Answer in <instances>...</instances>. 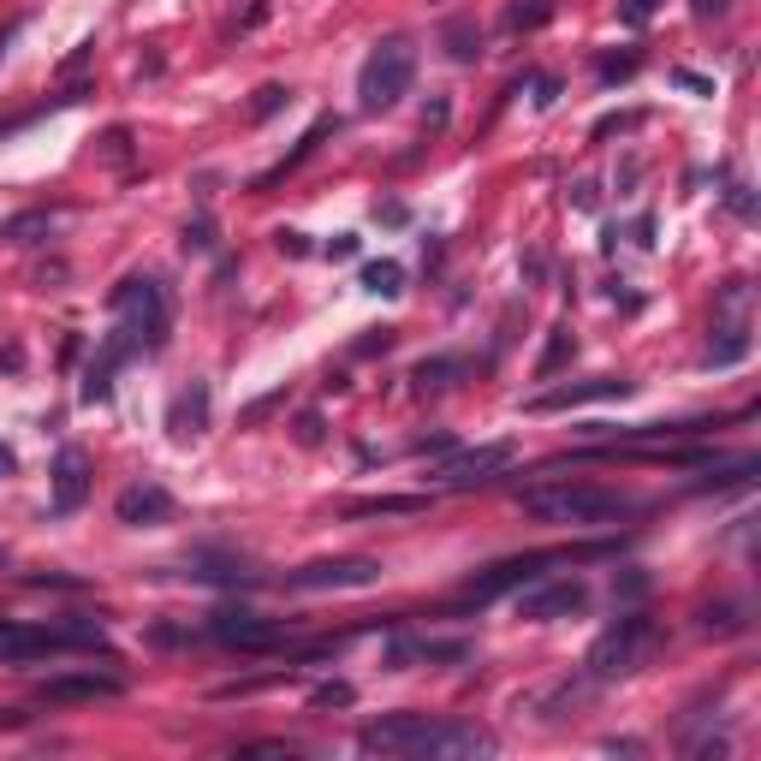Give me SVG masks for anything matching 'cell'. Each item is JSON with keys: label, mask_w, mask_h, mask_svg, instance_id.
<instances>
[{"label": "cell", "mask_w": 761, "mask_h": 761, "mask_svg": "<svg viewBox=\"0 0 761 761\" xmlns=\"http://www.w3.org/2000/svg\"><path fill=\"white\" fill-rule=\"evenodd\" d=\"M274 245H280V256H309V238H304V233H291V227L274 233Z\"/></svg>", "instance_id": "cell-32"}, {"label": "cell", "mask_w": 761, "mask_h": 761, "mask_svg": "<svg viewBox=\"0 0 761 761\" xmlns=\"http://www.w3.org/2000/svg\"><path fill=\"white\" fill-rule=\"evenodd\" d=\"M738 357H750V334H743V327H725V339L708 352V363H714V369H725V363H738Z\"/></svg>", "instance_id": "cell-24"}, {"label": "cell", "mask_w": 761, "mask_h": 761, "mask_svg": "<svg viewBox=\"0 0 761 761\" xmlns=\"http://www.w3.org/2000/svg\"><path fill=\"white\" fill-rule=\"evenodd\" d=\"M690 12L696 19H725V0H690Z\"/></svg>", "instance_id": "cell-37"}, {"label": "cell", "mask_w": 761, "mask_h": 761, "mask_svg": "<svg viewBox=\"0 0 761 761\" xmlns=\"http://www.w3.org/2000/svg\"><path fill=\"white\" fill-rule=\"evenodd\" d=\"M441 126H446V101H435V108L423 113V131H441Z\"/></svg>", "instance_id": "cell-38"}, {"label": "cell", "mask_w": 761, "mask_h": 761, "mask_svg": "<svg viewBox=\"0 0 761 761\" xmlns=\"http://www.w3.org/2000/svg\"><path fill=\"white\" fill-rule=\"evenodd\" d=\"M636 72V55H619V60H601V83H619Z\"/></svg>", "instance_id": "cell-31"}, {"label": "cell", "mask_w": 761, "mask_h": 761, "mask_svg": "<svg viewBox=\"0 0 761 761\" xmlns=\"http://www.w3.org/2000/svg\"><path fill=\"white\" fill-rule=\"evenodd\" d=\"M12 725H24V714H12V708H0V732H12Z\"/></svg>", "instance_id": "cell-40"}, {"label": "cell", "mask_w": 761, "mask_h": 761, "mask_svg": "<svg viewBox=\"0 0 761 761\" xmlns=\"http://www.w3.org/2000/svg\"><path fill=\"white\" fill-rule=\"evenodd\" d=\"M185 250H215V227H209V220H197V227H185Z\"/></svg>", "instance_id": "cell-33"}, {"label": "cell", "mask_w": 761, "mask_h": 761, "mask_svg": "<svg viewBox=\"0 0 761 761\" xmlns=\"http://www.w3.org/2000/svg\"><path fill=\"white\" fill-rule=\"evenodd\" d=\"M309 702H316V708H352L357 690L352 684H316V690H309Z\"/></svg>", "instance_id": "cell-27"}, {"label": "cell", "mask_w": 761, "mask_h": 761, "mask_svg": "<svg viewBox=\"0 0 761 761\" xmlns=\"http://www.w3.org/2000/svg\"><path fill=\"white\" fill-rule=\"evenodd\" d=\"M357 750L363 755H405V761H458V755H488L494 738L482 725H464V720H428V714H387V720H369L357 732Z\"/></svg>", "instance_id": "cell-1"}, {"label": "cell", "mask_w": 761, "mask_h": 761, "mask_svg": "<svg viewBox=\"0 0 761 761\" xmlns=\"http://www.w3.org/2000/svg\"><path fill=\"white\" fill-rule=\"evenodd\" d=\"M280 399H286V393H268V399H256V405H250V411H245V417H238V423H245V428H256V423H263V417H268V411L280 405Z\"/></svg>", "instance_id": "cell-36"}, {"label": "cell", "mask_w": 761, "mask_h": 761, "mask_svg": "<svg viewBox=\"0 0 761 761\" xmlns=\"http://www.w3.org/2000/svg\"><path fill=\"white\" fill-rule=\"evenodd\" d=\"M524 512L542 517V524H565V530H607L619 517H636L643 506L619 488H595V482H547V488L524 494Z\"/></svg>", "instance_id": "cell-2"}, {"label": "cell", "mask_w": 761, "mask_h": 761, "mask_svg": "<svg viewBox=\"0 0 761 761\" xmlns=\"http://www.w3.org/2000/svg\"><path fill=\"white\" fill-rule=\"evenodd\" d=\"M12 464H19V458H12V446H0V476H12Z\"/></svg>", "instance_id": "cell-41"}, {"label": "cell", "mask_w": 761, "mask_h": 761, "mask_svg": "<svg viewBox=\"0 0 761 761\" xmlns=\"http://www.w3.org/2000/svg\"><path fill=\"white\" fill-rule=\"evenodd\" d=\"M553 560V553H524V560H500L488 565L482 577H471V595L476 601H494V595H512V590H524V583L542 577V565Z\"/></svg>", "instance_id": "cell-13"}, {"label": "cell", "mask_w": 761, "mask_h": 761, "mask_svg": "<svg viewBox=\"0 0 761 761\" xmlns=\"http://www.w3.org/2000/svg\"><path fill=\"white\" fill-rule=\"evenodd\" d=\"M512 464V441H494V446H471V453L446 458L435 482L441 488H471V482H494V471H506Z\"/></svg>", "instance_id": "cell-9"}, {"label": "cell", "mask_w": 761, "mask_h": 761, "mask_svg": "<svg viewBox=\"0 0 761 761\" xmlns=\"http://www.w3.org/2000/svg\"><path fill=\"white\" fill-rule=\"evenodd\" d=\"M83 500H90V458L78 453V446H60L55 458V494H48V512L55 517H72Z\"/></svg>", "instance_id": "cell-12"}, {"label": "cell", "mask_w": 761, "mask_h": 761, "mask_svg": "<svg viewBox=\"0 0 761 761\" xmlns=\"http://www.w3.org/2000/svg\"><path fill=\"white\" fill-rule=\"evenodd\" d=\"M649 649H654V625H649L643 613H625L619 625H607V631L595 636V649H590V679H601V684L631 679V672L649 661Z\"/></svg>", "instance_id": "cell-5"}, {"label": "cell", "mask_w": 761, "mask_h": 761, "mask_svg": "<svg viewBox=\"0 0 761 761\" xmlns=\"http://www.w3.org/2000/svg\"><path fill=\"white\" fill-rule=\"evenodd\" d=\"M411 83H417V48H411L405 37H387L381 48H369V60H363V72H357L363 113L399 108V101L411 96Z\"/></svg>", "instance_id": "cell-4"}, {"label": "cell", "mask_w": 761, "mask_h": 761, "mask_svg": "<svg viewBox=\"0 0 761 761\" xmlns=\"http://www.w3.org/2000/svg\"><path fill=\"white\" fill-rule=\"evenodd\" d=\"M357 357H381V352H393V327H369V334H363L357 345H352Z\"/></svg>", "instance_id": "cell-29"}, {"label": "cell", "mask_w": 761, "mask_h": 761, "mask_svg": "<svg viewBox=\"0 0 761 761\" xmlns=\"http://www.w3.org/2000/svg\"><path fill=\"white\" fill-rule=\"evenodd\" d=\"M636 381L625 375H595V381H571V387H553L542 399H530V411H571V405H601V399H631Z\"/></svg>", "instance_id": "cell-11"}, {"label": "cell", "mask_w": 761, "mask_h": 761, "mask_svg": "<svg viewBox=\"0 0 761 761\" xmlns=\"http://www.w3.org/2000/svg\"><path fill=\"white\" fill-rule=\"evenodd\" d=\"M119 679H108V672H66V679H42L37 696L42 702H113L119 696Z\"/></svg>", "instance_id": "cell-15"}, {"label": "cell", "mask_w": 761, "mask_h": 761, "mask_svg": "<svg viewBox=\"0 0 761 761\" xmlns=\"http://www.w3.org/2000/svg\"><path fill=\"white\" fill-rule=\"evenodd\" d=\"M363 291H375V298H399V291H405V268L387 263V256H381V263H363Z\"/></svg>", "instance_id": "cell-22"}, {"label": "cell", "mask_w": 761, "mask_h": 761, "mask_svg": "<svg viewBox=\"0 0 761 761\" xmlns=\"http://www.w3.org/2000/svg\"><path fill=\"white\" fill-rule=\"evenodd\" d=\"M441 42H446V55H453L458 66H471V60L482 55V30H476L471 19H453V24L441 30Z\"/></svg>", "instance_id": "cell-20"}, {"label": "cell", "mask_w": 761, "mask_h": 761, "mask_svg": "<svg viewBox=\"0 0 761 761\" xmlns=\"http://www.w3.org/2000/svg\"><path fill=\"white\" fill-rule=\"evenodd\" d=\"M672 83H679V90H696V96H714V78H702V72H672Z\"/></svg>", "instance_id": "cell-35"}, {"label": "cell", "mask_w": 761, "mask_h": 761, "mask_svg": "<svg viewBox=\"0 0 761 761\" xmlns=\"http://www.w3.org/2000/svg\"><path fill=\"white\" fill-rule=\"evenodd\" d=\"M42 233H55V209H30V215H12L7 227H0V238H7V245H37Z\"/></svg>", "instance_id": "cell-19"}, {"label": "cell", "mask_w": 761, "mask_h": 761, "mask_svg": "<svg viewBox=\"0 0 761 761\" xmlns=\"http://www.w3.org/2000/svg\"><path fill=\"white\" fill-rule=\"evenodd\" d=\"M583 607H590V590H583L577 577H560V583H524V590H517V613H524L530 625L577 619Z\"/></svg>", "instance_id": "cell-8"}, {"label": "cell", "mask_w": 761, "mask_h": 761, "mask_svg": "<svg viewBox=\"0 0 761 761\" xmlns=\"http://www.w3.org/2000/svg\"><path fill=\"white\" fill-rule=\"evenodd\" d=\"M291 101V90L286 83H263V90H256V101H250V119H268V113H280Z\"/></svg>", "instance_id": "cell-25"}, {"label": "cell", "mask_w": 761, "mask_h": 761, "mask_svg": "<svg viewBox=\"0 0 761 761\" xmlns=\"http://www.w3.org/2000/svg\"><path fill=\"white\" fill-rule=\"evenodd\" d=\"M458 375H464V357H423L411 381H417L423 393H441V387H453Z\"/></svg>", "instance_id": "cell-21"}, {"label": "cell", "mask_w": 761, "mask_h": 761, "mask_svg": "<svg viewBox=\"0 0 761 761\" xmlns=\"http://www.w3.org/2000/svg\"><path fill=\"white\" fill-rule=\"evenodd\" d=\"M322 256H327V263H352V256H357V233H339Z\"/></svg>", "instance_id": "cell-34"}, {"label": "cell", "mask_w": 761, "mask_h": 761, "mask_svg": "<svg viewBox=\"0 0 761 761\" xmlns=\"http://www.w3.org/2000/svg\"><path fill=\"white\" fill-rule=\"evenodd\" d=\"M113 322L137 352H161L167 345V327H172V304H167V286L155 274H131V280L113 286Z\"/></svg>", "instance_id": "cell-3"}, {"label": "cell", "mask_w": 761, "mask_h": 761, "mask_svg": "<svg viewBox=\"0 0 761 761\" xmlns=\"http://www.w3.org/2000/svg\"><path fill=\"white\" fill-rule=\"evenodd\" d=\"M428 500H411V494H381V500H357V506H345V517H411L423 512Z\"/></svg>", "instance_id": "cell-18"}, {"label": "cell", "mask_w": 761, "mask_h": 761, "mask_svg": "<svg viewBox=\"0 0 761 761\" xmlns=\"http://www.w3.org/2000/svg\"><path fill=\"white\" fill-rule=\"evenodd\" d=\"M190 577H202V583H256V571L245 560H227V553L202 547L197 560H190Z\"/></svg>", "instance_id": "cell-17"}, {"label": "cell", "mask_w": 761, "mask_h": 761, "mask_svg": "<svg viewBox=\"0 0 761 761\" xmlns=\"http://www.w3.org/2000/svg\"><path fill=\"white\" fill-rule=\"evenodd\" d=\"M327 131H334V119H316V126H309V131L298 137V149H291V155H286V161H280V167H268V172H263V179H256L250 190H274V185H280V179H286V172H291V167H304V161H309V155H316V144H322V137H327Z\"/></svg>", "instance_id": "cell-16"}, {"label": "cell", "mask_w": 761, "mask_h": 761, "mask_svg": "<svg viewBox=\"0 0 761 761\" xmlns=\"http://www.w3.org/2000/svg\"><path fill=\"white\" fill-rule=\"evenodd\" d=\"M209 405H215L209 381H190L185 393H172V405H167V435H172V441H197L202 428H209Z\"/></svg>", "instance_id": "cell-14"}, {"label": "cell", "mask_w": 761, "mask_h": 761, "mask_svg": "<svg viewBox=\"0 0 761 761\" xmlns=\"http://www.w3.org/2000/svg\"><path fill=\"white\" fill-rule=\"evenodd\" d=\"M553 19V0H530V7H512V30H542Z\"/></svg>", "instance_id": "cell-26"}, {"label": "cell", "mask_w": 761, "mask_h": 761, "mask_svg": "<svg viewBox=\"0 0 761 761\" xmlns=\"http://www.w3.org/2000/svg\"><path fill=\"white\" fill-rule=\"evenodd\" d=\"M0 565H7V547H0Z\"/></svg>", "instance_id": "cell-42"}, {"label": "cell", "mask_w": 761, "mask_h": 761, "mask_svg": "<svg viewBox=\"0 0 761 761\" xmlns=\"http://www.w3.org/2000/svg\"><path fill=\"white\" fill-rule=\"evenodd\" d=\"M113 517L126 530H161V524H172V494L161 482H131V488L113 500Z\"/></svg>", "instance_id": "cell-10"}, {"label": "cell", "mask_w": 761, "mask_h": 761, "mask_svg": "<svg viewBox=\"0 0 761 761\" xmlns=\"http://www.w3.org/2000/svg\"><path fill=\"white\" fill-rule=\"evenodd\" d=\"M571 352H577V339H571V327H553V334H547V352H542V363H535V375H560L565 369V363H571Z\"/></svg>", "instance_id": "cell-23"}, {"label": "cell", "mask_w": 761, "mask_h": 761, "mask_svg": "<svg viewBox=\"0 0 761 761\" xmlns=\"http://www.w3.org/2000/svg\"><path fill=\"white\" fill-rule=\"evenodd\" d=\"M535 90H542V96H535V108H553V96H560V83H553V78H542V83H535Z\"/></svg>", "instance_id": "cell-39"}, {"label": "cell", "mask_w": 761, "mask_h": 761, "mask_svg": "<svg viewBox=\"0 0 761 761\" xmlns=\"http://www.w3.org/2000/svg\"><path fill=\"white\" fill-rule=\"evenodd\" d=\"M654 12H661V0H625V7H619V19H625V24L636 30V24H649Z\"/></svg>", "instance_id": "cell-30"}, {"label": "cell", "mask_w": 761, "mask_h": 761, "mask_svg": "<svg viewBox=\"0 0 761 761\" xmlns=\"http://www.w3.org/2000/svg\"><path fill=\"white\" fill-rule=\"evenodd\" d=\"M291 435H298V446H322V441H327V428H322V417H316V411H298V423H291Z\"/></svg>", "instance_id": "cell-28"}, {"label": "cell", "mask_w": 761, "mask_h": 761, "mask_svg": "<svg viewBox=\"0 0 761 761\" xmlns=\"http://www.w3.org/2000/svg\"><path fill=\"white\" fill-rule=\"evenodd\" d=\"M381 577V560H363V553H345V560H309L291 571V590L298 595H316V590H369Z\"/></svg>", "instance_id": "cell-6"}, {"label": "cell", "mask_w": 761, "mask_h": 761, "mask_svg": "<svg viewBox=\"0 0 761 761\" xmlns=\"http://www.w3.org/2000/svg\"><path fill=\"white\" fill-rule=\"evenodd\" d=\"M209 636H215V643H227V649H238V654H268V649L286 643V631L274 625V619L250 613V607H220V613H209Z\"/></svg>", "instance_id": "cell-7"}]
</instances>
